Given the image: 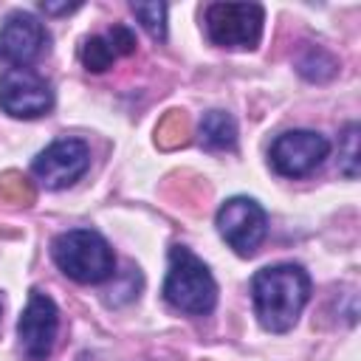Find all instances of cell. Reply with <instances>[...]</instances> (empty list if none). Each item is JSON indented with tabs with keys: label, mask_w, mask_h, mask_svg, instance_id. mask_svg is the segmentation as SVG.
Wrapping results in <instances>:
<instances>
[{
	"label": "cell",
	"mask_w": 361,
	"mask_h": 361,
	"mask_svg": "<svg viewBox=\"0 0 361 361\" xmlns=\"http://www.w3.org/2000/svg\"><path fill=\"white\" fill-rule=\"evenodd\" d=\"M54 262L59 271L82 285H96L113 276L116 257L107 240L93 228H71L54 240Z\"/></svg>",
	"instance_id": "2"
},
{
	"label": "cell",
	"mask_w": 361,
	"mask_h": 361,
	"mask_svg": "<svg viewBox=\"0 0 361 361\" xmlns=\"http://www.w3.org/2000/svg\"><path fill=\"white\" fill-rule=\"evenodd\" d=\"M90 164V149L82 138H59L34 158V175L48 189H65L76 183Z\"/></svg>",
	"instance_id": "9"
},
{
	"label": "cell",
	"mask_w": 361,
	"mask_h": 361,
	"mask_svg": "<svg viewBox=\"0 0 361 361\" xmlns=\"http://www.w3.org/2000/svg\"><path fill=\"white\" fill-rule=\"evenodd\" d=\"M45 45H48V31L34 14L14 11L3 20L0 25V59L3 62L14 68H25L45 51Z\"/></svg>",
	"instance_id": "10"
},
{
	"label": "cell",
	"mask_w": 361,
	"mask_h": 361,
	"mask_svg": "<svg viewBox=\"0 0 361 361\" xmlns=\"http://www.w3.org/2000/svg\"><path fill=\"white\" fill-rule=\"evenodd\" d=\"M338 155H341V172L347 178H355L358 175V124H347L338 144Z\"/></svg>",
	"instance_id": "17"
},
{
	"label": "cell",
	"mask_w": 361,
	"mask_h": 361,
	"mask_svg": "<svg viewBox=\"0 0 361 361\" xmlns=\"http://www.w3.org/2000/svg\"><path fill=\"white\" fill-rule=\"evenodd\" d=\"M79 3H42V11L45 14H68V11H76Z\"/></svg>",
	"instance_id": "18"
},
{
	"label": "cell",
	"mask_w": 361,
	"mask_h": 361,
	"mask_svg": "<svg viewBox=\"0 0 361 361\" xmlns=\"http://www.w3.org/2000/svg\"><path fill=\"white\" fill-rule=\"evenodd\" d=\"M34 197V186L23 172L8 169L0 175V206H31Z\"/></svg>",
	"instance_id": "14"
},
{
	"label": "cell",
	"mask_w": 361,
	"mask_h": 361,
	"mask_svg": "<svg viewBox=\"0 0 361 361\" xmlns=\"http://www.w3.org/2000/svg\"><path fill=\"white\" fill-rule=\"evenodd\" d=\"M164 296L172 307L203 316L217 302V282L189 248L175 245L169 248V271L164 282Z\"/></svg>",
	"instance_id": "3"
},
{
	"label": "cell",
	"mask_w": 361,
	"mask_h": 361,
	"mask_svg": "<svg viewBox=\"0 0 361 361\" xmlns=\"http://www.w3.org/2000/svg\"><path fill=\"white\" fill-rule=\"evenodd\" d=\"M135 51V34L127 25H113L104 34H93L82 45V62L87 71L102 73L107 71L116 59L130 56Z\"/></svg>",
	"instance_id": "11"
},
{
	"label": "cell",
	"mask_w": 361,
	"mask_h": 361,
	"mask_svg": "<svg viewBox=\"0 0 361 361\" xmlns=\"http://www.w3.org/2000/svg\"><path fill=\"white\" fill-rule=\"evenodd\" d=\"M138 23L147 28L149 37L164 39L166 37V6L164 3H133L130 6Z\"/></svg>",
	"instance_id": "16"
},
{
	"label": "cell",
	"mask_w": 361,
	"mask_h": 361,
	"mask_svg": "<svg viewBox=\"0 0 361 361\" xmlns=\"http://www.w3.org/2000/svg\"><path fill=\"white\" fill-rule=\"evenodd\" d=\"M299 71H302V76H307L313 82H324L338 71V65L324 48L316 45V48H307V54L299 59Z\"/></svg>",
	"instance_id": "15"
},
{
	"label": "cell",
	"mask_w": 361,
	"mask_h": 361,
	"mask_svg": "<svg viewBox=\"0 0 361 361\" xmlns=\"http://www.w3.org/2000/svg\"><path fill=\"white\" fill-rule=\"evenodd\" d=\"M251 296L259 324L271 333H285L310 299V276L302 265H271L254 274Z\"/></svg>",
	"instance_id": "1"
},
{
	"label": "cell",
	"mask_w": 361,
	"mask_h": 361,
	"mask_svg": "<svg viewBox=\"0 0 361 361\" xmlns=\"http://www.w3.org/2000/svg\"><path fill=\"white\" fill-rule=\"evenodd\" d=\"M59 330V310L51 296L42 290H31L28 305L17 322V336H20V350L28 361H45L54 350Z\"/></svg>",
	"instance_id": "8"
},
{
	"label": "cell",
	"mask_w": 361,
	"mask_h": 361,
	"mask_svg": "<svg viewBox=\"0 0 361 361\" xmlns=\"http://www.w3.org/2000/svg\"><path fill=\"white\" fill-rule=\"evenodd\" d=\"M54 107L51 85L31 68H8L0 76V110L14 118H39Z\"/></svg>",
	"instance_id": "5"
},
{
	"label": "cell",
	"mask_w": 361,
	"mask_h": 361,
	"mask_svg": "<svg viewBox=\"0 0 361 361\" xmlns=\"http://www.w3.org/2000/svg\"><path fill=\"white\" fill-rule=\"evenodd\" d=\"M330 152V144L324 135L313 130H288L276 135V141L268 149L271 166L285 178H302L313 172Z\"/></svg>",
	"instance_id": "7"
},
{
	"label": "cell",
	"mask_w": 361,
	"mask_h": 361,
	"mask_svg": "<svg viewBox=\"0 0 361 361\" xmlns=\"http://www.w3.org/2000/svg\"><path fill=\"white\" fill-rule=\"evenodd\" d=\"M217 231L240 257H251L265 240L268 220L257 200L231 197L217 209Z\"/></svg>",
	"instance_id": "6"
},
{
	"label": "cell",
	"mask_w": 361,
	"mask_h": 361,
	"mask_svg": "<svg viewBox=\"0 0 361 361\" xmlns=\"http://www.w3.org/2000/svg\"><path fill=\"white\" fill-rule=\"evenodd\" d=\"M200 141L209 149H234L237 147V124L223 110H209L200 121Z\"/></svg>",
	"instance_id": "12"
},
{
	"label": "cell",
	"mask_w": 361,
	"mask_h": 361,
	"mask_svg": "<svg viewBox=\"0 0 361 361\" xmlns=\"http://www.w3.org/2000/svg\"><path fill=\"white\" fill-rule=\"evenodd\" d=\"M262 17L259 3H212L206 8V34L223 48H257Z\"/></svg>",
	"instance_id": "4"
},
{
	"label": "cell",
	"mask_w": 361,
	"mask_h": 361,
	"mask_svg": "<svg viewBox=\"0 0 361 361\" xmlns=\"http://www.w3.org/2000/svg\"><path fill=\"white\" fill-rule=\"evenodd\" d=\"M189 133H192L189 116L183 110H169L155 127V144L161 149H175V147H183L189 141Z\"/></svg>",
	"instance_id": "13"
}]
</instances>
